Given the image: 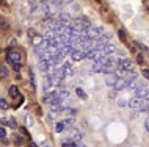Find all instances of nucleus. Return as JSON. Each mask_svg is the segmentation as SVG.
Listing matches in <instances>:
<instances>
[{
  "label": "nucleus",
  "instance_id": "obj_2",
  "mask_svg": "<svg viewBox=\"0 0 149 147\" xmlns=\"http://www.w3.org/2000/svg\"><path fill=\"white\" fill-rule=\"evenodd\" d=\"M82 138H83V133L80 132V130L71 128L69 133H68V136H66V141H68V142H71V141H80Z\"/></svg>",
  "mask_w": 149,
  "mask_h": 147
},
{
  "label": "nucleus",
  "instance_id": "obj_14",
  "mask_svg": "<svg viewBox=\"0 0 149 147\" xmlns=\"http://www.w3.org/2000/svg\"><path fill=\"white\" fill-rule=\"evenodd\" d=\"M8 77V69L5 66H0V78H6Z\"/></svg>",
  "mask_w": 149,
  "mask_h": 147
},
{
  "label": "nucleus",
  "instance_id": "obj_23",
  "mask_svg": "<svg viewBox=\"0 0 149 147\" xmlns=\"http://www.w3.org/2000/svg\"><path fill=\"white\" fill-rule=\"evenodd\" d=\"M143 77L144 78H149V70L148 69H143Z\"/></svg>",
  "mask_w": 149,
  "mask_h": 147
},
{
  "label": "nucleus",
  "instance_id": "obj_24",
  "mask_svg": "<svg viewBox=\"0 0 149 147\" xmlns=\"http://www.w3.org/2000/svg\"><path fill=\"white\" fill-rule=\"evenodd\" d=\"M10 125L13 127V128H16V127H17V125H16V121H14V119H10Z\"/></svg>",
  "mask_w": 149,
  "mask_h": 147
},
{
  "label": "nucleus",
  "instance_id": "obj_9",
  "mask_svg": "<svg viewBox=\"0 0 149 147\" xmlns=\"http://www.w3.org/2000/svg\"><path fill=\"white\" fill-rule=\"evenodd\" d=\"M8 94H10V97H17L19 96V88L17 86H11L10 91H8Z\"/></svg>",
  "mask_w": 149,
  "mask_h": 147
},
{
  "label": "nucleus",
  "instance_id": "obj_1",
  "mask_svg": "<svg viewBox=\"0 0 149 147\" xmlns=\"http://www.w3.org/2000/svg\"><path fill=\"white\" fill-rule=\"evenodd\" d=\"M6 59H8V63H11V64H14V63H21V53H19L17 50H14V49H8Z\"/></svg>",
  "mask_w": 149,
  "mask_h": 147
},
{
  "label": "nucleus",
  "instance_id": "obj_13",
  "mask_svg": "<svg viewBox=\"0 0 149 147\" xmlns=\"http://www.w3.org/2000/svg\"><path fill=\"white\" fill-rule=\"evenodd\" d=\"M0 28H2L3 31L10 30V23H8L6 21H3V19H0Z\"/></svg>",
  "mask_w": 149,
  "mask_h": 147
},
{
  "label": "nucleus",
  "instance_id": "obj_27",
  "mask_svg": "<svg viewBox=\"0 0 149 147\" xmlns=\"http://www.w3.org/2000/svg\"><path fill=\"white\" fill-rule=\"evenodd\" d=\"M148 128H149V121L144 122V130H148Z\"/></svg>",
  "mask_w": 149,
  "mask_h": 147
},
{
  "label": "nucleus",
  "instance_id": "obj_4",
  "mask_svg": "<svg viewBox=\"0 0 149 147\" xmlns=\"http://www.w3.org/2000/svg\"><path fill=\"white\" fill-rule=\"evenodd\" d=\"M144 100H148V99H141V97H136L135 96L134 99H130V100L127 102V106H130V108H138Z\"/></svg>",
  "mask_w": 149,
  "mask_h": 147
},
{
  "label": "nucleus",
  "instance_id": "obj_3",
  "mask_svg": "<svg viewBox=\"0 0 149 147\" xmlns=\"http://www.w3.org/2000/svg\"><path fill=\"white\" fill-rule=\"evenodd\" d=\"M135 96L136 97H141V99H148V88L140 83V85L135 88Z\"/></svg>",
  "mask_w": 149,
  "mask_h": 147
},
{
  "label": "nucleus",
  "instance_id": "obj_15",
  "mask_svg": "<svg viewBox=\"0 0 149 147\" xmlns=\"http://www.w3.org/2000/svg\"><path fill=\"white\" fill-rule=\"evenodd\" d=\"M75 92H77V96H79V97H82V99H86V94H85V91H83V89L77 88V89H75Z\"/></svg>",
  "mask_w": 149,
  "mask_h": 147
},
{
  "label": "nucleus",
  "instance_id": "obj_26",
  "mask_svg": "<svg viewBox=\"0 0 149 147\" xmlns=\"http://www.w3.org/2000/svg\"><path fill=\"white\" fill-rule=\"evenodd\" d=\"M35 35H36V31L35 30H29V36L31 38V36H35Z\"/></svg>",
  "mask_w": 149,
  "mask_h": 147
},
{
  "label": "nucleus",
  "instance_id": "obj_8",
  "mask_svg": "<svg viewBox=\"0 0 149 147\" xmlns=\"http://www.w3.org/2000/svg\"><path fill=\"white\" fill-rule=\"evenodd\" d=\"M30 39H31V44H33L35 47H38V46H41V44H42V39H44V38L41 36V35L36 33L35 36H31Z\"/></svg>",
  "mask_w": 149,
  "mask_h": 147
},
{
  "label": "nucleus",
  "instance_id": "obj_12",
  "mask_svg": "<svg viewBox=\"0 0 149 147\" xmlns=\"http://www.w3.org/2000/svg\"><path fill=\"white\" fill-rule=\"evenodd\" d=\"M64 128H66V124H64V122H57V125H55V132L61 133Z\"/></svg>",
  "mask_w": 149,
  "mask_h": 147
},
{
  "label": "nucleus",
  "instance_id": "obj_7",
  "mask_svg": "<svg viewBox=\"0 0 149 147\" xmlns=\"http://www.w3.org/2000/svg\"><path fill=\"white\" fill-rule=\"evenodd\" d=\"M118 81V77L113 74V72H110L107 75V78H105V83H107V86H110V88H113L115 86V83Z\"/></svg>",
  "mask_w": 149,
  "mask_h": 147
},
{
  "label": "nucleus",
  "instance_id": "obj_21",
  "mask_svg": "<svg viewBox=\"0 0 149 147\" xmlns=\"http://www.w3.org/2000/svg\"><path fill=\"white\" fill-rule=\"evenodd\" d=\"M6 136V130L3 127H0V138H5Z\"/></svg>",
  "mask_w": 149,
  "mask_h": 147
},
{
  "label": "nucleus",
  "instance_id": "obj_18",
  "mask_svg": "<svg viewBox=\"0 0 149 147\" xmlns=\"http://www.w3.org/2000/svg\"><path fill=\"white\" fill-rule=\"evenodd\" d=\"M118 35H119L121 41H126V31H124L123 28H121V30H118Z\"/></svg>",
  "mask_w": 149,
  "mask_h": 147
},
{
  "label": "nucleus",
  "instance_id": "obj_10",
  "mask_svg": "<svg viewBox=\"0 0 149 147\" xmlns=\"http://www.w3.org/2000/svg\"><path fill=\"white\" fill-rule=\"evenodd\" d=\"M113 52H115V46L113 44H110V46H104V50H102V53L104 55H110V53H113Z\"/></svg>",
  "mask_w": 149,
  "mask_h": 147
},
{
  "label": "nucleus",
  "instance_id": "obj_22",
  "mask_svg": "<svg viewBox=\"0 0 149 147\" xmlns=\"http://www.w3.org/2000/svg\"><path fill=\"white\" fill-rule=\"evenodd\" d=\"M11 66H13L14 70H21V63H14V64H11Z\"/></svg>",
  "mask_w": 149,
  "mask_h": 147
},
{
  "label": "nucleus",
  "instance_id": "obj_28",
  "mask_svg": "<svg viewBox=\"0 0 149 147\" xmlns=\"http://www.w3.org/2000/svg\"><path fill=\"white\" fill-rule=\"evenodd\" d=\"M30 147H38V146H36L35 142H30Z\"/></svg>",
  "mask_w": 149,
  "mask_h": 147
},
{
  "label": "nucleus",
  "instance_id": "obj_17",
  "mask_svg": "<svg viewBox=\"0 0 149 147\" xmlns=\"http://www.w3.org/2000/svg\"><path fill=\"white\" fill-rule=\"evenodd\" d=\"M14 142L21 146V144H24V138H22V136H17V135H16V136H14Z\"/></svg>",
  "mask_w": 149,
  "mask_h": 147
},
{
  "label": "nucleus",
  "instance_id": "obj_11",
  "mask_svg": "<svg viewBox=\"0 0 149 147\" xmlns=\"http://www.w3.org/2000/svg\"><path fill=\"white\" fill-rule=\"evenodd\" d=\"M39 69H41L42 72H47V70H49V63H47L46 59H41V61H39Z\"/></svg>",
  "mask_w": 149,
  "mask_h": 147
},
{
  "label": "nucleus",
  "instance_id": "obj_29",
  "mask_svg": "<svg viewBox=\"0 0 149 147\" xmlns=\"http://www.w3.org/2000/svg\"><path fill=\"white\" fill-rule=\"evenodd\" d=\"M0 5H5V0H0Z\"/></svg>",
  "mask_w": 149,
  "mask_h": 147
},
{
  "label": "nucleus",
  "instance_id": "obj_19",
  "mask_svg": "<svg viewBox=\"0 0 149 147\" xmlns=\"http://www.w3.org/2000/svg\"><path fill=\"white\" fill-rule=\"evenodd\" d=\"M127 105V99H118V106H126Z\"/></svg>",
  "mask_w": 149,
  "mask_h": 147
},
{
  "label": "nucleus",
  "instance_id": "obj_20",
  "mask_svg": "<svg viewBox=\"0 0 149 147\" xmlns=\"http://www.w3.org/2000/svg\"><path fill=\"white\" fill-rule=\"evenodd\" d=\"M136 63H138V64H143V63H144L143 55H138V57H136Z\"/></svg>",
  "mask_w": 149,
  "mask_h": 147
},
{
  "label": "nucleus",
  "instance_id": "obj_5",
  "mask_svg": "<svg viewBox=\"0 0 149 147\" xmlns=\"http://www.w3.org/2000/svg\"><path fill=\"white\" fill-rule=\"evenodd\" d=\"M118 67H119V69H123V70H132V61H130V59H127V58H124L123 61L118 63Z\"/></svg>",
  "mask_w": 149,
  "mask_h": 147
},
{
  "label": "nucleus",
  "instance_id": "obj_25",
  "mask_svg": "<svg viewBox=\"0 0 149 147\" xmlns=\"http://www.w3.org/2000/svg\"><path fill=\"white\" fill-rule=\"evenodd\" d=\"M27 124H29V125H31V124H33V119H31L30 116H27Z\"/></svg>",
  "mask_w": 149,
  "mask_h": 147
},
{
  "label": "nucleus",
  "instance_id": "obj_6",
  "mask_svg": "<svg viewBox=\"0 0 149 147\" xmlns=\"http://www.w3.org/2000/svg\"><path fill=\"white\" fill-rule=\"evenodd\" d=\"M71 58H72V61H80V59L83 58V52L79 50V49H72L71 50Z\"/></svg>",
  "mask_w": 149,
  "mask_h": 147
},
{
  "label": "nucleus",
  "instance_id": "obj_16",
  "mask_svg": "<svg viewBox=\"0 0 149 147\" xmlns=\"http://www.w3.org/2000/svg\"><path fill=\"white\" fill-rule=\"evenodd\" d=\"M8 106H10V105H8V102L5 100V99H0V108H2V110H6Z\"/></svg>",
  "mask_w": 149,
  "mask_h": 147
},
{
  "label": "nucleus",
  "instance_id": "obj_30",
  "mask_svg": "<svg viewBox=\"0 0 149 147\" xmlns=\"http://www.w3.org/2000/svg\"><path fill=\"white\" fill-rule=\"evenodd\" d=\"M42 147H50L49 144H47V142H46V144H42Z\"/></svg>",
  "mask_w": 149,
  "mask_h": 147
}]
</instances>
